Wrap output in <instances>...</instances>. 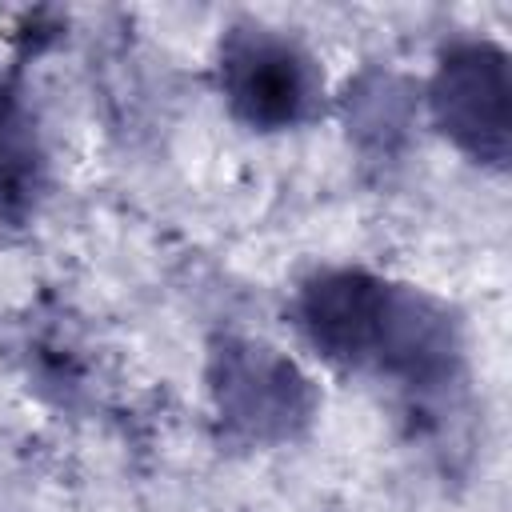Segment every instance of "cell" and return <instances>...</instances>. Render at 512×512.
<instances>
[{"label":"cell","mask_w":512,"mask_h":512,"mask_svg":"<svg viewBox=\"0 0 512 512\" xmlns=\"http://www.w3.org/2000/svg\"><path fill=\"white\" fill-rule=\"evenodd\" d=\"M216 88L228 116L260 136L296 132L324 116L328 76L320 56L288 28L240 16L216 40Z\"/></svg>","instance_id":"3957f363"},{"label":"cell","mask_w":512,"mask_h":512,"mask_svg":"<svg viewBox=\"0 0 512 512\" xmlns=\"http://www.w3.org/2000/svg\"><path fill=\"white\" fill-rule=\"evenodd\" d=\"M204 392L220 440L252 452L296 444L320 416V388L300 360L248 332L212 336Z\"/></svg>","instance_id":"7a4b0ae2"},{"label":"cell","mask_w":512,"mask_h":512,"mask_svg":"<svg viewBox=\"0 0 512 512\" xmlns=\"http://www.w3.org/2000/svg\"><path fill=\"white\" fill-rule=\"evenodd\" d=\"M424 112L464 160L504 172L512 156L508 48L488 36L448 40L424 84Z\"/></svg>","instance_id":"277c9868"},{"label":"cell","mask_w":512,"mask_h":512,"mask_svg":"<svg viewBox=\"0 0 512 512\" xmlns=\"http://www.w3.org/2000/svg\"><path fill=\"white\" fill-rule=\"evenodd\" d=\"M48 188V148L24 76L0 72V224H24Z\"/></svg>","instance_id":"5b68a950"},{"label":"cell","mask_w":512,"mask_h":512,"mask_svg":"<svg viewBox=\"0 0 512 512\" xmlns=\"http://www.w3.org/2000/svg\"><path fill=\"white\" fill-rule=\"evenodd\" d=\"M300 340L332 368L440 396L464 372V324L448 300L364 264H320L292 292Z\"/></svg>","instance_id":"6da1fadb"}]
</instances>
